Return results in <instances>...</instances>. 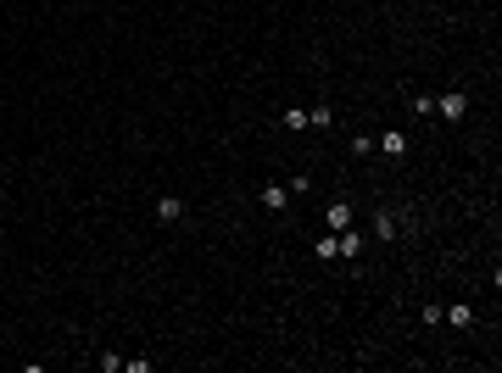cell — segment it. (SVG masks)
Instances as JSON below:
<instances>
[{
	"label": "cell",
	"instance_id": "cell-1",
	"mask_svg": "<svg viewBox=\"0 0 502 373\" xmlns=\"http://www.w3.org/2000/svg\"><path fill=\"white\" fill-rule=\"evenodd\" d=\"M435 112H441L446 123H457V117H469V95H464V90H446V95L435 101Z\"/></svg>",
	"mask_w": 502,
	"mask_h": 373
},
{
	"label": "cell",
	"instance_id": "cell-8",
	"mask_svg": "<svg viewBox=\"0 0 502 373\" xmlns=\"http://www.w3.org/2000/svg\"><path fill=\"white\" fill-rule=\"evenodd\" d=\"M307 123H313V129H329L335 112H329V106H313V112H307Z\"/></svg>",
	"mask_w": 502,
	"mask_h": 373
},
{
	"label": "cell",
	"instance_id": "cell-7",
	"mask_svg": "<svg viewBox=\"0 0 502 373\" xmlns=\"http://www.w3.org/2000/svg\"><path fill=\"white\" fill-rule=\"evenodd\" d=\"M374 145H380L385 156H402V151H407V134H380V140H374Z\"/></svg>",
	"mask_w": 502,
	"mask_h": 373
},
{
	"label": "cell",
	"instance_id": "cell-6",
	"mask_svg": "<svg viewBox=\"0 0 502 373\" xmlns=\"http://www.w3.org/2000/svg\"><path fill=\"white\" fill-rule=\"evenodd\" d=\"M179 212H184V206H179V195H162V201H156V218H162V223H174Z\"/></svg>",
	"mask_w": 502,
	"mask_h": 373
},
{
	"label": "cell",
	"instance_id": "cell-2",
	"mask_svg": "<svg viewBox=\"0 0 502 373\" xmlns=\"http://www.w3.org/2000/svg\"><path fill=\"white\" fill-rule=\"evenodd\" d=\"M263 206H268V212H285V206H290V184H268L263 190Z\"/></svg>",
	"mask_w": 502,
	"mask_h": 373
},
{
	"label": "cell",
	"instance_id": "cell-5",
	"mask_svg": "<svg viewBox=\"0 0 502 373\" xmlns=\"http://www.w3.org/2000/svg\"><path fill=\"white\" fill-rule=\"evenodd\" d=\"M396 223H402L396 212H380V218H374V234H380V240H396Z\"/></svg>",
	"mask_w": 502,
	"mask_h": 373
},
{
	"label": "cell",
	"instance_id": "cell-4",
	"mask_svg": "<svg viewBox=\"0 0 502 373\" xmlns=\"http://www.w3.org/2000/svg\"><path fill=\"white\" fill-rule=\"evenodd\" d=\"M329 229H335V234L352 229V206H346V201H335V206H329Z\"/></svg>",
	"mask_w": 502,
	"mask_h": 373
},
{
	"label": "cell",
	"instance_id": "cell-3",
	"mask_svg": "<svg viewBox=\"0 0 502 373\" xmlns=\"http://www.w3.org/2000/svg\"><path fill=\"white\" fill-rule=\"evenodd\" d=\"M441 318H446L452 329H469V323H475V307H441Z\"/></svg>",
	"mask_w": 502,
	"mask_h": 373
}]
</instances>
